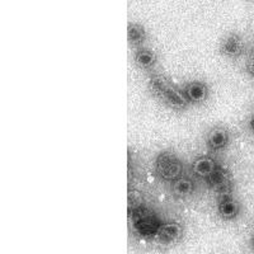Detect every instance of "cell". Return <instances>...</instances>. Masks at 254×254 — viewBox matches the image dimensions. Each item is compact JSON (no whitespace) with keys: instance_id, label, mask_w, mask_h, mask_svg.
Wrapping results in <instances>:
<instances>
[{"instance_id":"obj_1","label":"cell","mask_w":254,"mask_h":254,"mask_svg":"<svg viewBox=\"0 0 254 254\" xmlns=\"http://www.w3.org/2000/svg\"><path fill=\"white\" fill-rule=\"evenodd\" d=\"M150 88L154 94L158 95L159 98L164 101L169 107L176 108V110H182V108L187 107V104H190L186 99L183 92H179L178 89H176L163 76H151Z\"/></svg>"},{"instance_id":"obj_2","label":"cell","mask_w":254,"mask_h":254,"mask_svg":"<svg viewBox=\"0 0 254 254\" xmlns=\"http://www.w3.org/2000/svg\"><path fill=\"white\" fill-rule=\"evenodd\" d=\"M156 171L159 176L165 181H174L176 178L181 177L182 173V165L178 159L169 153H164L159 155L156 160Z\"/></svg>"},{"instance_id":"obj_3","label":"cell","mask_w":254,"mask_h":254,"mask_svg":"<svg viewBox=\"0 0 254 254\" xmlns=\"http://www.w3.org/2000/svg\"><path fill=\"white\" fill-rule=\"evenodd\" d=\"M183 94L190 104H201L208 98L210 90L207 84L199 80H193L187 83L183 87Z\"/></svg>"},{"instance_id":"obj_4","label":"cell","mask_w":254,"mask_h":254,"mask_svg":"<svg viewBox=\"0 0 254 254\" xmlns=\"http://www.w3.org/2000/svg\"><path fill=\"white\" fill-rule=\"evenodd\" d=\"M244 51V42L242 37L237 33H229L228 36L222 38L221 44H220V52L221 55L225 58L237 59Z\"/></svg>"},{"instance_id":"obj_5","label":"cell","mask_w":254,"mask_h":254,"mask_svg":"<svg viewBox=\"0 0 254 254\" xmlns=\"http://www.w3.org/2000/svg\"><path fill=\"white\" fill-rule=\"evenodd\" d=\"M183 235V228L177 222L160 224L155 233L156 239L163 244H173L178 242Z\"/></svg>"},{"instance_id":"obj_6","label":"cell","mask_w":254,"mask_h":254,"mask_svg":"<svg viewBox=\"0 0 254 254\" xmlns=\"http://www.w3.org/2000/svg\"><path fill=\"white\" fill-rule=\"evenodd\" d=\"M229 142H230V133H229L228 128L222 126L211 128L206 136V145L210 150H222L228 146Z\"/></svg>"},{"instance_id":"obj_7","label":"cell","mask_w":254,"mask_h":254,"mask_svg":"<svg viewBox=\"0 0 254 254\" xmlns=\"http://www.w3.org/2000/svg\"><path fill=\"white\" fill-rule=\"evenodd\" d=\"M217 214L222 220H234L240 214V203L234 197L224 194L217 202Z\"/></svg>"},{"instance_id":"obj_8","label":"cell","mask_w":254,"mask_h":254,"mask_svg":"<svg viewBox=\"0 0 254 254\" xmlns=\"http://www.w3.org/2000/svg\"><path fill=\"white\" fill-rule=\"evenodd\" d=\"M217 169L219 167H217L216 162L208 156H199L192 163V172L194 176L199 177V178L208 179Z\"/></svg>"},{"instance_id":"obj_9","label":"cell","mask_w":254,"mask_h":254,"mask_svg":"<svg viewBox=\"0 0 254 254\" xmlns=\"http://www.w3.org/2000/svg\"><path fill=\"white\" fill-rule=\"evenodd\" d=\"M133 61L139 67L144 70L153 69L158 63V56L154 51L145 47H139L133 54Z\"/></svg>"},{"instance_id":"obj_10","label":"cell","mask_w":254,"mask_h":254,"mask_svg":"<svg viewBox=\"0 0 254 254\" xmlns=\"http://www.w3.org/2000/svg\"><path fill=\"white\" fill-rule=\"evenodd\" d=\"M194 182L188 177H178L172 181V190L178 197H188L194 192Z\"/></svg>"},{"instance_id":"obj_11","label":"cell","mask_w":254,"mask_h":254,"mask_svg":"<svg viewBox=\"0 0 254 254\" xmlns=\"http://www.w3.org/2000/svg\"><path fill=\"white\" fill-rule=\"evenodd\" d=\"M146 29L140 23H128L127 27V40L128 44L133 46L141 47L146 40Z\"/></svg>"},{"instance_id":"obj_12","label":"cell","mask_w":254,"mask_h":254,"mask_svg":"<svg viewBox=\"0 0 254 254\" xmlns=\"http://www.w3.org/2000/svg\"><path fill=\"white\" fill-rule=\"evenodd\" d=\"M249 128H251L252 132H254V115L252 116L251 120H249Z\"/></svg>"},{"instance_id":"obj_13","label":"cell","mask_w":254,"mask_h":254,"mask_svg":"<svg viewBox=\"0 0 254 254\" xmlns=\"http://www.w3.org/2000/svg\"><path fill=\"white\" fill-rule=\"evenodd\" d=\"M248 70H249V72H251L252 75H254V59H253V61H252V63L249 64Z\"/></svg>"},{"instance_id":"obj_14","label":"cell","mask_w":254,"mask_h":254,"mask_svg":"<svg viewBox=\"0 0 254 254\" xmlns=\"http://www.w3.org/2000/svg\"><path fill=\"white\" fill-rule=\"evenodd\" d=\"M252 246H253V249H254V237H253V242H252Z\"/></svg>"}]
</instances>
